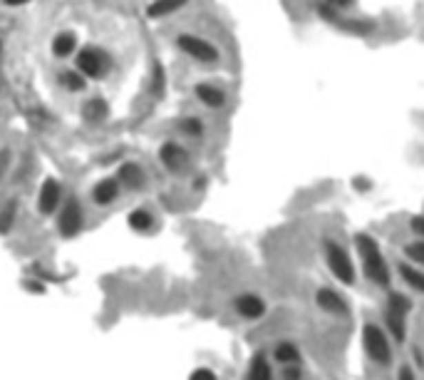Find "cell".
<instances>
[{
	"mask_svg": "<svg viewBox=\"0 0 424 380\" xmlns=\"http://www.w3.org/2000/svg\"><path fill=\"white\" fill-rule=\"evenodd\" d=\"M315 303H318L320 311L327 313V316H338V318L350 316V306H347V301H345L335 288H327V286L318 288Z\"/></svg>",
	"mask_w": 424,
	"mask_h": 380,
	"instance_id": "ba28073f",
	"label": "cell"
},
{
	"mask_svg": "<svg viewBox=\"0 0 424 380\" xmlns=\"http://www.w3.org/2000/svg\"><path fill=\"white\" fill-rule=\"evenodd\" d=\"M117 197H119V181L117 179H102V181H97L92 189V199H94V204H99V206L112 204Z\"/></svg>",
	"mask_w": 424,
	"mask_h": 380,
	"instance_id": "5bb4252c",
	"label": "cell"
},
{
	"mask_svg": "<svg viewBox=\"0 0 424 380\" xmlns=\"http://www.w3.org/2000/svg\"><path fill=\"white\" fill-rule=\"evenodd\" d=\"M370 187H372V181L365 179V177H357V179H355V189H357V192H367Z\"/></svg>",
	"mask_w": 424,
	"mask_h": 380,
	"instance_id": "d6a6232c",
	"label": "cell"
},
{
	"mask_svg": "<svg viewBox=\"0 0 424 380\" xmlns=\"http://www.w3.org/2000/svg\"><path fill=\"white\" fill-rule=\"evenodd\" d=\"M194 92H196L199 102H201V105H206L209 110H221V107L226 105V92H223L219 85L201 82V85H196V88H194Z\"/></svg>",
	"mask_w": 424,
	"mask_h": 380,
	"instance_id": "4fadbf2b",
	"label": "cell"
},
{
	"mask_svg": "<svg viewBox=\"0 0 424 380\" xmlns=\"http://www.w3.org/2000/svg\"><path fill=\"white\" fill-rule=\"evenodd\" d=\"M397 380H417V378H414L412 366H402L400 373H397Z\"/></svg>",
	"mask_w": 424,
	"mask_h": 380,
	"instance_id": "1f68e13d",
	"label": "cell"
},
{
	"mask_svg": "<svg viewBox=\"0 0 424 380\" xmlns=\"http://www.w3.org/2000/svg\"><path fill=\"white\" fill-rule=\"evenodd\" d=\"M159 162L164 164L169 172L176 174V172H184V169L189 167L191 157L179 142H164L161 144V150H159Z\"/></svg>",
	"mask_w": 424,
	"mask_h": 380,
	"instance_id": "9c48e42d",
	"label": "cell"
},
{
	"mask_svg": "<svg viewBox=\"0 0 424 380\" xmlns=\"http://www.w3.org/2000/svg\"><path fill=\"white\" fill-rule=\"evenodd\" d=\"M18 219V201H8L3 209H0V234H8Z\"/></svg>",
	"mask_w": 424,
	"mask_h": 380,
	"instance_id": "603a6c76",
	"label": "cell"
},
{
	"mask_svg": "<svg viewBox=\"0 0 424 380\" xmlns=\"http://www.w3.org/2000/svg\"><path fill=\"white\" fill-rule=\"evenodd\" d=\"M127 224L134 231H149L154 226V217L149 209H134V212L127 217Z\"/></svg>",
	"mask_w": 424,
	"mask_h": 380,
	"instance_id": "7402d4cb",
	"label": "cell"
},
{
	"mask_svg": "<svg viewBox=\"0 0 424 380\" xmlns=\"http://www.w3.org/2000/svg\"><path fill=\"white\" fill-rule=\"evenodd\" d=\"M355 249L360 256V263H363V274L370 283H375L377 288H385L387 291L390 283H392V271H390V263L382 254L380 243L372 234H355Z\"/></svg>",
	"mask_w": 424,
	"mask_h": 380,
	"instance_id": "6da1fadb",
	"label": "cell"
},
{
	"mask_svg": "<svg viewBox=\"0 0 424 380\" xmlns=\"http://www.w3.org/2000/svg\"><path fill=\"white\" fill-rule=\"evenodd\" d=\"M85 119H90V122H105L107 114H110V105H107V100H102V97H94V100H90L85 105Z\"/></svg>",
	"mask_w": 424,
	"mask_h": 380,
	"instance_id": "44dd1931",
	"label": "cell"
},
{
	"mask_svg": "<svg viewBox=\"0 0 424 380\" xmlns=\"http://www.w3.org/2000/svg\"><path fill=\"white\" fill-rule=\"evenodd\" d=\"M8 164H10V152H8V150H3V152H0V179L6 177V172H8Z\"/></svg>",
	"mask_w": 424,
	"mask_h": 380,
	"instance_id": "4dcf8cb0",
	"label": "cell"
},
{
	"mask_svg": "<svg viewBox=\"0 0 424 380\" xmlns=\"http://www.w3.org/2000/svg\"><path fill=\"white\" fill-rule=\"evenodd\" d=\"M186 3H189V0H152L147 6V15L152 20L169 18V15H174L176 10H181Z\"/></svg>",
	"mask_w": 424,
	"mask_h": 380,
	"instance_id": "9a60e30c",
	"label": "cell"
},
{
	"mask_svg": "<svg viewBox=\"0 0 424 380\" xmlns=\"http://www.w3.org/2000/svg\"><path fill=\"white\" fill-rule=\"evenodd\" d=\"M152 90H154V94H161V90H164V70L157 65L154 68V80H152Z\"/></svg>",
	"mask_w": 424,
	"mask_h": 380,
	"instance_id": "4316f807",
	"label": "cell"
},
{
	"mask_svg": "<svg viewBox=\"0 0 424 380\" xmlns=\"http://www.w3.org/2000/svg\"><path fill=\"white\" fill-rule=\"evenodd\" d=\"M323 251H325V263L330 268V274L343 283V286H352L357 279L355 263H352L350 254L345 249L343 243H338L335 239H327L323 243Z\"/></svg>",
	"mask_w": 424,
	"mask_h": 380,
	"instance_id": "3957f363",
	"label": "cell"
},
{
	"mask_svg": "<svg viewBox=\"0 0 424 380\" xmlns=\"http://www.w3.org/2000/svg\"><path fill=\"white\" fill-rule=\"evenodd\" d=\"M0 57H3V43H0Z\"/></svg>",
	"mask_w": 424,
	"mask_h": 380,
	"instance_id": "e575fe53",
	"label": "cell"
},
{
	"mask_svg": "<svg viewBox=\"0 0 424 380\" xmlns=\"http://www.w3.org/2000/svg\"><path fill=\"white\" fill-rule=\"evenodd\" d=\"M176 48L184 55H189L191 60H196V63H203V65H214L221 60V52H219V48L214 43H209L206 38H199V35H191V32L179 35Z\"/></svg>",
	"mask_w": 424,
	"mask_h": 380,
	"instance_id": "8992f818",
	"label": "cell"
},
{
	"mask_svg": "<svg viewBox=\"0 0 424 380\" xmlns=\"http://www.w3.org/2000/svg\"><path fill=\"white\" fill-rule=\"evenodd\" d=\"M405 254L412 259L414 263H419V266H424V239H419V241H412L405 246Z\"/></svg>",
	"mask_w": 424,
	"mask_h": 380,
	"instance_id": "d4e9b609",
	"label": "cell"
},
{
	"mask_svg": "<svg viewBox=\"0 0 424 380\" xmlns=\"http://www.w3.org/2000/svg\"><path fill=\"white\" fill-rule=\"evenodd\" d=\"M117 181H119V187L130 189V192H137V189H141L144 184H147V174H144V169H141L139 164L124 162L117 172Z\"/></svg>",
	"mask_w": 424,
	"mask_h": 380,
	"instance_id": "7c38bea8",
	"label": "cell"
},
{
	"mask_svg": "<svg viewBox=\"0 0 424 380\" xmlns=\"http://www.w3.org/2000/svg\"><path fill=\"white\" fill-rule=\"evenodd\" d=\"M85 226V217H82V206L77 199H68L62 204L60 217H57V229L62 237H77Z\"/></svg>",
	"mask_w": 424,
	"mask_h": 380,
	"instance_id": "52a82bcc",
	"label": "cell"
},
{
	"mask_svg": "<svg viewBox=\"0 0 424 380\" xmlns=\"http://www.w3.org/2000/svg\"><path fill=\"white\" fill-rule=\"evenodd\" d=\"M62 201V184L57 179H45L40 194H37V212L50 217L57 212V206Z\"/></svg>",
	"mask_w": 424,
	"mask_h": 380,
	"instance_id": "30bf717a",
	"label": "cell"
},
{
	"mask_svg": "<svg viewBox=\"0 0 424 380\" xmlns=\"http://www.w3.org/2000/svg\"><path fill=\"white\" fill-rule=\"evenodd\" d=\"M246 380H273V368H271V363H268V358H265L263 353L253 355L251 366H248Z\"/></svg>",
	"mask_w": 424,
	"mask_h": 380,
	"instance_id": "2e32d148",
	"label": "cell"
},
{
	"mask_svg": "<svg viewBox=\"0 0 424 380\" xmlns=\"http://www.w3.org/2000/svg\"><path fill=\"white\" fill-rule=\"evenodd\" d=\"M179 130L184 132L186 137H203V122L199 117H184L179 122Z\"/></svg>",
	"mask_w": 424,
	"mask_h": 380,
	"instance_id": "cb8c5ba5",
	"label": "cell"
},
{
	"mask_svg": "<svg viewBox=\"0 0 424 380\" xmlns=\"http://www.w3.org/2000/svg\"><path fill=\"white\" fill-rule=\"evenodd\" d=\"M363 348L370 361L380 368H387L392 363V343H390L387 333L377 323L363 326Z\"/></svg>",
	"mask_w": 424,
	"mask_h": 380,
	"instance_id": "277c9868",
	"label": "cell"
},
{
	"mask_svg": "<svg viewBox=\"0 0 424 380\" xmlns=\"http://www.w3.org/2000/svg\"><path fill=\"white\" fill-rule=\"evenodd\" d=\"M273 358H276L281 366H290V363H301V350L298 346L290 341H281L273 350Z\"/></svg>",
	"mask_w": 424,
	"mask_h": 380,
	"instance_id": "d6986e66",
	"label": "cell"
},
{
	"mask_svg": "<svg viewBox=\"0 0 424 380\" xmlns=\"http://www.w3.org/2000/svg\"><path fill=\"white\" fill-rule=\"evenodd\" d=\"M410 226H412V231L419 239H424V217H412L410 219Z\"/></svg>",
	"mask_w": 424,
	"mask_h": 380,
	"instance_id": "f546056e",
	"label": "cell"
},
{
	"mask_svg": "<svg viewBox=\"0 0 424 380\" xmlns=\"http://www.w3.org/2000/svg\"><path fill=\"white\" fill-rule=\"evenodd\" d=\"M77 70L87 80H105L112 70V57L102 48H82L77 52Z\"/></svg>",
	"mask_w": 424,
	"mask_h": 380,
	"instance_id": "5b68a950",
	"label": "cell"
},
{
	"mask_svg": "<svg viewBox=\"0 0 424 380\" xmlns=\"http://www.w3.org/2000/svg\"><path fill=\"white\" fill-rule=\"evenodd\" d=\"M189 380H216V375H214V370H209V368H199V370L191 373Z\"/></svg>",
	"mask_w": 424,
	"mask_h": 380,
	"instance_id": "f1b7e54d",
	"label": "cell"
},
{
	"mask_svg": "<svg viewBox=\"0 0 424 380\" xmlns=\"http://www.w3.org/2000/svg\"><path fill=\"white\" fill-rule=\"evenodd\" d=\"M234 308L239 316L248 318V321H256V318L265 316V301L261 299V296H256V293H241L239 299L234 301Z\"/></svg>",
	"mask_w": 424,
	"mask_h": 380,
	"instance_id": "8fae6325",
	"label": "cell"
},
{
	"mask_svg": "<svg viewBox=\"0 0 424 380\" xmlns=\"http://www.w3.org/2000/svg\"><path fill=\"white\" fill-rule=\"evenodd\" d=\"M332 8H338L340 13H347V10H352V8L357 6V0H327Z\"/></svg>",
	"mask_w": 424,
	"mask_h": 380,
	"instance_id": "83f0119b",
	"label": "cell"
},
{
	"mask_svg": "<svg viewBox=\"0 0 424 380\" xmlns=\"http://www.w3.org/2000/svg\"><path fill=\"white\" fill-rule=\"evenodd\" d=\"M397 271H400V279L407 283V288H412V291H417V293H424V271L410 266V263H400Z\"/></svg>",
	"mask_w": 424,
	"mask_h": 380,
	"instance_id": "ac0fdd59",
	"label": "cell"
},
{
	"mask_svg": "<svg viewBox=\"0 0 424 380\" xmlns=\"http://www.w3.org/2000/svg\"><path fill=\"white\" fill-rule=\"evenodd\" d=\"M410 308H412V301L407 299L405 293L400 291H390L387 301H385V326H387V333L392 336L394 343H405L407 338V316H410Z\"/></svg>",
	"mask_w": 424,
	"mask_h": 380,
	"instance_id": "7a4b0ae2",
	"label": "cell"
},
{
	"mask_svg": "<svg viewBox=\"0 0 424 380\" xmlns=\"http://www.w3.org/2000/svg\"><path fill=\"white\" fill-rule=\"evenodd\" d=\"M57 80H60V85L68 92H82L87 88V77L82 75L80 70H62Z\"/></svg>",
	"mask_w": 424,
	"mask_h": 380,
	"instance_id": "ffe728a7",
	"label": "cell"
},
{
	"mask_svg": "<svg viewBox=\"0 0 424 380\" xmlns=\"http://www.w3.org/2000/svg\"><path fill=\"white\" fill-rule=\"evenodd\" d=\"M283 380H303L301 363H290V366H283Z\"/></svg>",
	"mask_w": 424,
	"mask_h": 380,
	"instance_id": "484cf974",
	"label": "cell"
},
{
	"mask_svg": "<svg viewBox=\"0 0 424 380\" xmlns=\"http://www.w3.org/2000/svg\"><path fill=\"white\" fill-rule=\"evenodd\" d=\"M30 0H6V6H10V8H23V6H28Z\"/></svg>",
	"mask_w": 424,
	"mask_h": 380,
	"instance_id": "836d02e7",
	"label": "cell"
},
{
	"mask_svg": "<svg viewBox=\"0 0 424 380\" xmlns=\"http://www.w3.org/2000/svg\"><path fill=\"white\" fill-rule=\"evenodd\" d=\"M74 50H77V38H74L72 32H57L55 38H52V55L55 57H70Z\"/></svg>",
	"mask_w": 424,
	"mask_h": 380,
	"instance_id": "e0dca14e",
	"label": "cell"
}]
</instances>
